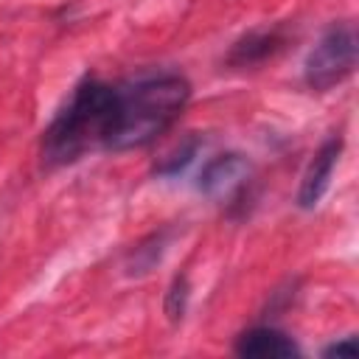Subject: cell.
Listing matches in <instances>:
<instances>
[{
	"label": "cell",
	"instance_id": "1",
	"mask_svg": "<svg viewBox=\"0 0 359 359\" xmlns=\"http://www.w3.org/2000/svg\"><path fill=\"white\" fill-rule=\"evenodd\" d=\"M191 84L177 73L143 76L115 84L104 149L123 151L157 140L185 109Z\"/></svg>",
	"mask_w": 359,
	"mask_h": 359
},
{
	"label": "cell",
	"instance_id": "2",
	"mask_svg": "<svg viewBox=\"0 0 359 359\" xmlns=\"http://www.w3.org/2000/svg\"><path fill=\"white\" fill-rule=\"evenodd\" d=\"M112 93H115V84H104L95 79L76 87L65 109L45 129L42 154L48 163L62 165V163L79 160L93 149H104Z\"/></svg>",
	"mask_w": 359,
	"mask_h": 359
},
{
	"label": "cell",
	"instance_id": "3",
	"mask_svg": "<svg viewBox=\"0 0 359 359\" xmlns=\"http://www.w3.org/2000/svg\"><path fill=\"white\" fill-rule=\"evenodd\" d=\"M356 67V31L351 22L331 25L314 50L306 56V84L311 90H331Z\"/></svg>",
	"mask_w": 359,
	"mask_h": 359
},
{
	"label": "cell",
	"instance_id": "4",
	"mask_svg": "<svg viewBox=\"0 0 359 359\" xmlns=\"http://www.w3.org/2000/svg\"><path fill=\"white\" fill-rule=\"evenodd\" d=\"M339 151H342V140L339 137H331L320 146V151L311 157L306 174H303V182H300V191H297V205L300 208H314L320 202V196L325 194L328 188V180L334 174V165L339 160Z\"/></svg>",
	"mask_w": 359,
	"mask_h": 359
},
{
	"label": "cell",
	"instance_id": "5",
	"mask_svg": "<svg viewBox=\"0 0 359 359\" xmlns=\"http://www.w3.org/2000/svg\"><path fill=\"white\" fill-rule=\"evenodd\" d=\"M236 353L250 359H289L297 356L300 348L278 328H250L236 339Z\"/></svg>",
	"mask_w": 359,
	"mask_h": 359
},
{
	"label": "cell",
	"instance_id": "6",
	"mask_svg": "<svg viewBox=\"0 0 359 359\" xmlns=\"http://www.w3.org/2000/svg\"><path fill=\"white\" fill-rule=\"evenodd\" d=\"M250 174V163L241 154H222L210 160L199 174V191L208 196H224L233 188H238Z\"/></svg>",
	"mask_w": 359,
	"mask_h": 359
},
{
	"label": "cell",
	"instance_id": "7",
	"mask_svg": "<svg viewBox=\"0 0 359 359\" xmlns=\"http://www.w3.org/2000/svg\"><path fill=\"white\" fill-rule=\"evenodd\" d=\"M196 149H199V140H191L188 146H182L180 151H174L171 157H165L163 163H160V174H177V171H182L191 160H194V154H196Z\"/></svg>",
	"mask_w": 359,
	"mask_h": 359
},
{
	"label": "cell",
	"instance_id": "8",
	"mask_svg": "<svg viewBox=\"0 0 359 359\" xmlns=\"http://www.w3.org/2000/svg\"><path fill=\"white\" fill-rule=\"evenodd\" d=\"M356 353H359V345H356L353 337H345V339H339V342H334L323 351V356H348V359H353Z\"/></svg>",
	"mask_w": 359,
	"mask_h": 359
}]
</instances>
